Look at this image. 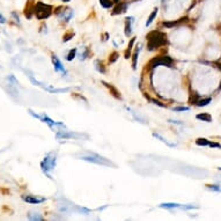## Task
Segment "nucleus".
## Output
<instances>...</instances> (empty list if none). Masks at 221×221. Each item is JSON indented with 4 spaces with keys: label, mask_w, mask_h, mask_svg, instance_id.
Instances as JSON below:
<instances>
[{
    "label": "nucleus",
    "mask_w": 221,
    "mask_h": 221,
    "mask_svg": "<svg viewBox=\"0 0 221 221\" xmlns=\"http://www.w3.org/2000/svg\"><path fill=\"white\" fill-rule=\"evenodd\" d=\"M175 111H186L189 110V108L188 107H177V108H174Z\"/></svg>",
    "instance_id": "24"
},
{
    "label": "nucleus",
    "mask_w": 221,
    "mask_h": 221,
    "mask_svg": "<svg viewBox=\"0 0 221 221\" xmlns=\"http://www.w3.org/2000/svg\"><path fill=\"white\" fill-rule=\"evenodd\" d=\"M219 170H221V168H219Z\"/></svg>",
    "instance_id": "29"
},
{
    "label": "nucleus",
    "mask_w": 221,
    "mask_h": 221,
    "mask_svg": "<svg viewBox=\"0 0 221 221\" xmlns=\"http://www.w3.org/2000/svg\"><path fill=\"white\" fill-rule=\"evenodd\" d=\"M75 54H76V49H72L70 52H68V54H67V60L68 61H71V60H73L74 59V57H75Z\"/></svg>",
    "instance_id": "20"
},
{
    "label": "nucleus",
    "mask_w": 221,
    "mask_h": 221,
    "mask_svg": "<svg viewBox=\"0 0 221 221\" xmlns=\"http://www.w3.org/2000/svg\"><path fill=\"white\" fill-rule=\"evenodd\" d=\"M23 200L24 202H27V203H30V204H40V203H43L45 199H44V198L33 197V196H23Z\"/></svg>",
    "instance_id": "8"
},
{
    "label": "nucleus",
    "mask_w": 221,
    "mask_h": 221,
    "mask_svg": "<svg viewBox=\"0 0 221 221\" xmlns=\"http://www.w3.org/2000/svg\"><path fill=\"white\" fill-rule=\"evenodd\" d=\"M138 54H139V51H135V52L132 54V67L133 70L137 68V61H138Z\"/></svg>",
    "instance_id": "18"
},
{
    "label": "nucleus",
    "mask_w": 221,
    "mask_h": 221,
    "mask_svg": "<svg viewBox=\"0 0 221 221\" xmlns=\"http://www.w3.org/2000/svg\"><path fill=\"white\" fill-rule=\"evenodd\" d=\"M126 8H128L126 2H118V4H116V6L114 7L112 15H117V14H122V13L126 12Z\"/></svg>",
    "instance_id": "5"
},
{
    "label": "nucleus",
    "mask_w": 221,
    "mask_h": 221,
    "mask_svg": "<svg viewBox=\"0 0 221 221\" xmlns=\"http://www.w3.org/2000/svg\"><path fill=\"white\" fill-rule=\"evenodd\" d=\"M96 65H97V70L101 72V73H105V68H104V65L102 64V63H100L99 60L96 61Z\"/></svg>",
    "instance_id": "23"
},
{
    "label": "nucleus",
    "mask_w": 221,
    "mask_h": 221,
    "mask_svg": "<svg viewBox=\"0 0 221 221\" xmlns=\"http://www.w3.org/2000/svg\"><path fill=\"white\" fill-rule=\"evenodd\" d=\"M100 4L104 8H111L114 5V0H100Z\"/></svg>",
    "instance_id": "14"
},
{
    "label": "nucleus",
    "mask_w": 221,
    "mask_h": 221,
    "mask_svg": "<svg viewBox=\"0 0 221 221\" xmlns=\"http://www.w3.org/2000/svg\"><path fill=\"white\" fill-rule=\"evenodd\" d=\"M209 142H211V141H209V140L205 139V138H198V139L196 140V144H197L198 146H209Z\"/></svg>",
    "instance_id": "16"
},
{
    "label": "nucleus",
    "mask_w": 221,
    "mask_h": 221,
    "mask_svg": "<svg viewBox=\"0 0 221 221\" xmlns=\"http://www.w3.org/2000/svg\"><path fill=\"white\" fill-rule=\"evenodd\" d=\"M119 57V53L116 52V51H114V52L110 53V56H109V63L110 64H114V63H116L117 59Z\"/></svg>",
    "instance_id": "15"
},
{
    "label": "nucleus",
    "mask_w": 221,
    "mask_h": 221,
    "mask_svg": "<svg viewBox=\"0 0 221 221\" xmlns=\"http://www.w3.org/2000/svg\"><path fill=\"white\" fill-rule=\"evenodd\" d=\"M73 36H74V33H73V31H68V33H66V34L63 36V41L68 42L71 38H73Z\"/></svg>",
    "instance_id": "19"
},
{
    "label": "nucleus",
    "mask_w": 221,
    "mask_h": 221,
    "mask_svg": "<svg viewBox=\"0 0 221 221\" xmlns=\"http://www.w3.org/2000/svg\"><path fill=\"white\" fill-rule=\"evenodd\" d=\"M197 119H199V121H203V122H206V123H209V122H212V116H211L209 114L203 112V114H199V115H197Z\"/></svg>",
    "instance_id": "10"
},
{
    "label": "nucleus",
    "mask_w": 221,
    "mask_h": 221,
    "mask_svg": "<svg viewBox=\"0 0 221 221\" xmlns=\"http://www.w3.org/2000/svg\"><path fill=\"white\" fill-rule=\"evenodd\" d=\"M134 42H135V37H132V38H131V41H130V43H128V49L125 50V53H124V58L125 59L131 58V50H132V47H133Z\"/></svg>",
    "instance_id": "9"
},
{
    "label": "nucleus",
    "mask_w": 221,
    "mask_h": 221,
    "mask_svg": "<svg viewBox=\"0 0 221 221\" xmlns=\"http://www.w3.org/2000/svg\"><path fill=\"white\" fill-rule=\"evenodd\" d=\"M188 18H182L180 20H176V21H169V22H163L162 26L163 27H166V28H173V27H176V26H178L180 23L182 22H185Z\"/></svg>",
    "instance_id": "7"
},
{
    "label": "nucleus",
    "mask_w": 221,
    "mask_h": 221,
    "mask_svg": "<svg viewBox=\"0 0 221 221\" xmlns=\"http://www.w3.org/2000/svg\"><path fill=\"white\" fill-rule=\"evenodd\" d=\"M157 8H155L153 12L151 13V15H149V18H148V20H147V22H146V27H148V26H151V23L154 21V19L156 18V15H157Z\"/></svg>",
    "instance_id": "13"
},
{
    "label": "nucleus",
    "mask_w": 221,
    "mask_h": 221,
    "mask_svg": "<svg viewBox=\"0 0 221 221\" xmlns=\"http://www.w3.org/2000/svg\"><path fill=\"white\" fill-rule=\"evenodd\" d=\"M124 33H125L126 37L131 35V18L125 19V29H124Z\"/></svg>",
    "instance_id": "11"
},
{
    "label": "nucleus",
    "mask_w": 221,
    "mask_h": 221,
    "mask_svg": "<svg viewBox=\"0 0 221 221\" xmlns=\"http://www.w3.org/2000/svg\"><path fill=\"white\" fill-rule=\"evenodd\" d=\"M52 61H53V64H54V68H56V71H59V72H64V67H63V65L60 64V61H59L58 59H57V57H56V56H53V57H52Z\"/></svg>",
    "instance_id": "12"
},
{
    "label": "nucleus",
    "mask_w": 221,
    "mask_h": 221,
    "mask_svg": "<svg viewBox=\"0 0 221 221\" xmlns=\"http://www.w3.org/2000/svg\"><path fill=\"white\" fill-rule=\"evenodd\" d=\"M33 0H29L28 1V4H27V6L24 8V15H26V18L27 19H30L33 16V14H35V5L31 2Z\"/></svg>",
    "instance_id": "4"
},
{
    "label": "nucleus",
    "mask_w": 221,
    "mask_h": 221,
    "mask_svg": "<svg viewBox=\"0 0 221 221\" xmlns=\"http://www.w3.org/2000/svg\"><path fill=\"white\" fill-rule=\"evenodd\" d=\"M149 101H151V102H153V103H154V104H156V105H159V107H161V108H166V107H167V105H166V104H163L162 102H160V101H159V100H155V99H149Z\"/></svg>",
    "instance_id": "22"
},
{
    "label": "nucleus",
    "mask_w": 221,
    "mask_h": 221,
    "mask_svg": "<svg viewBox=\"0 0 221 221\" xmlns=\"http://www.w3.org/2000/svg\"><path fill=\"white\" fill-rule=\"evenodd\" d=\"M209 147H218V148H220L221 145L220 144H218V142H209Z\"/></svg>",
    "instance_id": "25"
},
{
    "label": "nucleus",
    "mask_w": 221,
    "mask_h": 221,
    "mask_svg": "<svg viewBox=\"0 0 221 221\" xmlns=\"http://www.w3.org/2000/svg\"><path fill=\"white\" fill-rule=\"evenodd\" d=\"M211 101L212 100L209 99V97H207V99H202L198 101L196 105H198V107H205V105H207L209 103H211Z\"/></svg>",
    "instance_id": "17"
},
{
    "label": "nucleus",
    "mask_w": 221,
    "mask_h": 221,
    "mask_svg": "<svg viewBox=\"0 0 221 221\" xmlns=\"http://www.w3.org/2000/svg\"><path fill=\"white\" fill-rule=\"evenodd\" d=\"M147 38V49L149 51H154L159 47H164L168 44V38L167 35L160 31V30H153L149 34H147L146 36Z\"/></svg>",
    "instance_id": "1"
},
{
    "label": "nucleus",
    "mask_w": 221,
    "mask_h": 221,
    "mask_svg": "<svg viewBox=\"0 0 221 221\" xmlns=\"http://www.w3.org/2000/svg\"><path fill=\"white\" fill-rule=\"evenodd\" d=\"M216 65L219 66V68H220V70H221V64H216ZM219 89H220V90H221V82H220V86H219Z\"/></svg>",
    "instance_id": "26"
},
{
    "label": "nucleus",
    "mask_w": 221,
    "mask_h": 221,
    "mask_svg": "<svg viewBox=\"0 0 221 221\" xmlns=\"http://www.w3.org/2000/svg\"><path fill=\"white\" fill-rule=\"evenodd\" d=\"M114 2H115V4H118V2H119V0H114Z\"/></svg>",
    "instance_id": "27"
},
{
    "label": "nucleus",
    "mask_w": 221,
    "mask_h": 221,
    "mask_svg": "<svg viewBox=\"0 0 221 221\" xmlns=\"http://www.w3.org/2000/svg\"><path fill=\"white\" fill-rule=\"evenodd\" d=\"M63 1H65V2H67V1H70V0H63Z\"/></svg>",
    "instance_id": "28"
},
{
    "label": "nucleus",
    "mask_w": 221,
    "mask_h": 221,
    "mask_svg": "<svg viewBox=\"0 0 221 221\" xmlns=\"http://www.w3.org/2000/svg\"><path fill=\"white\" fill-rule=\"evenodd\" d=\"M102 83H103L105 87L110 90V94L114 96V97H116V99H118V100L122 99V95H121V93H119V90H118L115 86H112V85H110V83H107V82H104V81L102 82Z\"/></svg>",
    "instance_id": "6"
},
{
    "label": "nucleus",
    "mask_w": 221,
    "mask_h": 221,
    "mask_svg": "<svg viewBox=\"0 0 221 221\" xmlns=\"http://www.w3.org/2000/svg\"><path fill=\"white\" fill-rule=\"evenodd\" d=\"M173 63H174V60L170 58L169 56H159V57H155V58H153L148 63V66H149V68H155L157 66H167V67H171L173 66Z\"/></svg>",
    "instance_id": "3"
},
{
    "label": "nucleus",
    "mask_w": 221,
    "mask_h": 221,
    "mask_svg": "<svg viewBox=\"0 0 221 221\" xmlns=\"http://www.w3.org/2000/svg\"><path fill=\"white\" fill-rule=\"evenodd\" d=\"M199 95L198 94H193V97L190 99V104H197V102L199 101Z\"/></svg>",
    "instance_id": "21"
},
{
    "label": "nucleus",
    "mask_w": 221,
    "mask_h": 221,
    "mask_svg": "<svg viewBox=\"0 0 221 221\" xmlns=\"http://www.w3.org/2000/svg\"><path fill=\"white\" fill-rule=\"evenodd\" d=\"M52 14V6L43 4L41 1L36 2L35 5V15L38 20H44L47 19L50 15Z\"/></svg>",
    "instance_id": "2"
}]
</instances>
